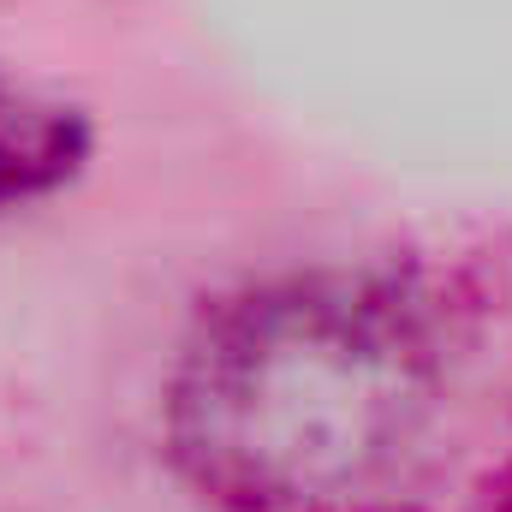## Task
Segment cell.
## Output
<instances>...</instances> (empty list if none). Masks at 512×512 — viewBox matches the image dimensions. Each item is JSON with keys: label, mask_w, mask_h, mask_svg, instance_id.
Segmentation results:
<instances>
[{"label": "cell", "mask_w": 512, "mask_h": 512, "mask_svg": "<svg viewBox=\"0 0 512 512\" xmlns=\"http://www.w3.org/2000/svg\"><path fill=\"white\" fill-rule=\"evenodd\" d=\"M215 512H512V256H358L215 298L167 376Z\"/></svg>", "instance_id": "cell-1"}, {"label": "cell", "mask_w": 512, "mask_h": 512, "mask_svg": "<svg viewBox=\"0 0 512 512\" xmlns=\"http://www.w3.org/2000/svg\"><path fill=\"white\" fill-rule=\"evenodd\" d=\"M90 149L96 126L72 96L0 66V209L54 197L84 173Z\"/></svg>", "instance_id": "cell-2"}]
</instances>
